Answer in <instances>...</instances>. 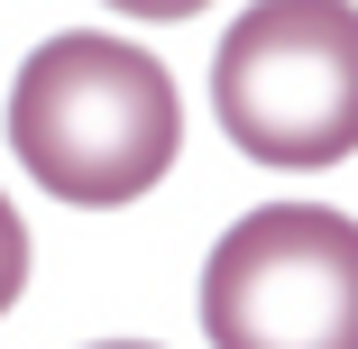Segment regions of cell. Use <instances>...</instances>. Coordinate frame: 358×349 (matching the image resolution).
I'll list each match as a JSON object with an SVG mask.
<instances>
[{"label": "cell", "instance_id": "obj_1", "mask_svg": "<svg viewBox=\"0 0 358 349\" xmlns=\"http://www.w3.org/2000/svg\"><path fill=\"white\" fill-rule=\"evenodd\" d=\"M10 148L55 202L120 212V202L157 193L184 148L175 74L148 46L101 37V28L46 37L10 83Z\"/></svg>", "mask_w": 358, "mask_h": 349}, {"label": "cell", "instance_id": "obj_2", "mask_svg": "<svg viewBox=\"0 0 358 349\" xmlns=\"http://www.w3.org/2000/svg\"><path fill=\"white\" fill-rule=\"evenodd\" d=\"M211 101L257 166H340L358 148V10L349 0H266L230 19Z\"/></svg>", "mask_w": 358, "mask_h": 349}, {"label": "cell", "instance_id": "obj_3", "mask_svg": "<svg viewBox=\"0 0 358 349\" xmlns=\"http://www.w3.org/2000/svg\"><path fill=\"white\" fill-rule=\"evenodd\" d=\"M211 349H358V221L331 202H266L202 266Z\"/></svg>", "mask_w": 358, "mask_h": 349}, {"label": "cell", "instance_id": "obj_4", "mask_svg": "<svg viewBox=\"0 0 358 349\" xmlns=\"http://www.w3.org/2000/svg\"><path fill=\"white\" fill-rule=\"evenodd\" d=\"M28 294V221L10 212V193H0V313Z\"/></svg>", "mask_w": 358, "mask_h": 349}, {"label": "cell", "instance_id": "obj_5", "mask_svg": "<svg viewBox=\"0 0 358 349\" xmlns=\"http://www.w3.org/2000/svg\"><path fill=\"white\" fill-rule=\"evenodd\" d=\"M101 349H148V340H101Z\"/></svg>", "mask_w": 358, "mask_h": 349}]
</instances>
